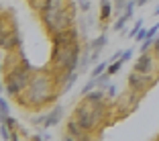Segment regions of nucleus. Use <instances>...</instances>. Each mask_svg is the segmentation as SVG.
I'll return each mask as SVG.
<instances>
[{
  "label": "nucleus",
  "instance_id": "1",
  "mask_svg": "<svg viewBox=\"0 0 159 141\" xmlns=\"http://www.w3.org/2000/svg\"><path fill=\"white\" fill-rule=\"evenodd\" d=\"M53 51H51V70L55 74H70L80 70V33L74 27L63 29L59 33L51 35Z\"/></svg>",
  "mask_w": 159,
  "mask_h": 141
},
{
  "label": "nucleus",
  "instance_id": "2",
  "mask_svg": "<svg viewBox=\"0 0 159 141\" xmlns=\"http://www.w3.org/2000/svg\"><path fill=\"white\" fill-rule=\"evenodd\" d=\"M53 84H55V82H53V74L49 70L33 72V74H31V80H29V86L25 88V92L16 96V102L25 104V106H33V108L55 102L57 94H51Z\"/></svg>",
  "mask_w": 159,
  "mask_h": 141
},
{
  "label": "nucleus",
  "instance_id": "3",
  "mask_svg": "<svg viewBox=\"0 0 159 141\" xmlns=\"http://www.w3.org/2000/svg\"><path fill=\"white\" fill-rule=\"evenodd\" d=\"M74 19L75 12L71 6V0H47L45 8L41 10V23L49 35L70 29L74 25Z\"/></svg>",
  "mask_w": 159,
  "mask_h": 141
},
{
  "label": "nucleus",
  "instance_id": "4",
  "mask_svg": "<svg viewBox=\"0 0 159 141\" xmlns=\"http://www.w3.org/2000/svg\"><path fill=\"white\" fill-rule=\"evenodd\" d=\"M102 117H104V104H92L86 98H84V102H80L74 110V119L82 125L84 131L96 129Z\"/></svg>",
  "mask_w": 159,
  "mask_h": 141
},
{
  "label": "nucleus",
  "instance_id": "5",
  "mask_svg": "<svg viewBox=\"0 0 159 141\" xmlns=\"http://www.w3.org/2000/svg\"><path fill=\"white\" fill-rule=\"evenodd\" d=\"M31 74L33 72L27 70L23 63H16L12 66L10 70H6L4 74V88H6V94L8 96H19V94L25 92V88L29 86V80H31Z\"/></svg>",
  "mask_w": 159,
  "mask_h": 141
},
{
  "label": "nucleus",
  "instance_id": "6",
  "mask_svg": "<svg viewBox=\"0 0 159 141\" xmlns=\"http://www.w3.org/2000/svg\"><path fill=\"white\" fill-rule=\"evenodd\" d=\"M151 84H153L151 74H139V72H135V70L129 74V88H131L133 92H137V94L145 92Z\"/></svg>",
  "mask_w": 159,
  "mask_h": 141
},
{
  "label": "nucleus",
  "instance_id": "7",
  "mask_svg": "<svg viewBox=\"0 0 159 141\" xmlns=\"http://www.w3.org/2000/svg\"><path fill=\"white\" fill-rule=\"evenodd\" d=\"M20 43H23V37L16 29H2V47H4L6 51H14V49H19Z\"/></svg>",
  "mask_w": 159,
  "mask_h": 141
},
{
  "label": "nucleus",
  "instance_id": "8",
  "mask_svg": "<svg viewBox=\"0 0 159 141\" xmlns=\"http://www.w3.org/2000/svg\"><path fill=\"white\" fill-rule=\"evenodd\" d=\"M133 70L139 72V74H151V72L155 70V59H153V55H149V51H147V53H141L139 59H137L135 66H133Z\"/></svg>",
  "mask_w": 159,
  "mask_h": 141
},
{
  "label": "nucleus",
  "instance_id": "9",
  "mask_svg": "<svg viewBox=\"0 0 159 141\" xmlns=\"http://www.w3.org/2000/svg\"><path fill=\"white\" fill-rule=\"evenodd\" d=\"M66 135H63V139H67V141H71V139H78V141H82V139H88V135H86V131L82 129V125H80L75 119H70L67 121V127H66Z\"/></svg>",
  "mask_w": 159,
  "mask_h": 141
},
{
  "label": "nucleus",
  "instance_id": "10",
  "mask_svg": "<svg viewBox=\"0 0 159 141\" xmlns=\"http://www.w3.org/2000/svg\"><path fill=\"white\" fill-rule=\"evenodd\" d=\"M63 119V106L57 104L55 108H51L49 113L45 115V123H43V129H49V127H55L57 123Z\"/></svg>",
  "mask_w": 159,
  "mask_h": 141
},
{
  "label": "nucleus",
  "instance_id": "11",
  "mask_svg": "<svg viewBox=\"0 0 159 141\" xmlns=\"http://www.w3.org/2000/svg\"><path fill=\"white\" fill-rule=\"evenodd\" d=\"M106 43H108V35H106V33H100L98 37H96L92 43H90V51H92V61L98 59V53L102 51L104 47H106Z\"/></svg>",
  "mask_w": 159,
  "mask_h": 141
},
{
  "label": "nucleus",
  "instance_id": "12",
  "mask_svg": "<svg viewBox=\"0 0 159 141\" xmlns=\"http://www.w3.org/2000/svg\"><path fill=\"white\" fill-rule=\"evenodd\" d=\"M112 16V2L110 0H100V21L106 23Z\"/></svg>",
  "mask_w": 159,
  "mask_h": 141
},
{
  "label": "nucleus",
  "instance_id": "13",
  "mask_svg": "<svg viewBox=\"0 0 159 141\" xmlns=\"http://www.w3.org/2000/svg\"><path fill=\"white\" fill-rule=\"evenodd\" d=\"M108 63H110V59H108V61H100L98 66H94V68H92V72H90V76H92V78H98L100 74H104V72L108 70Z\"/></svg>",
  "mask_w": 159,
  "mask_h": 141
},
{
  "label": "nucleus",
  "instance_id": "14",
  "mask_svg": "<svg viewBox=\"0 0 159 141\" xmlns=\"http://www.w3.org/2000/svg\"><path fill=\"white\" fill-rule=\"evenodd\" d=\"M122 63H125V61L122 59H116V61H110V63H108V74L110 76H114V74H118V72H120V68H122Z\"/></svg>",
  "mask_w": 159,
  "mask_h": 141
},
{
  "label": "nucleus",
  "instance_id": "15",
  "mask_svg": "<svg viewBox=\"0 0 159 141\" xmlns=\"http://www.w3.org/2000/svg\"><path fill=\"white\" fill-rule=\"evenodd\" d=\"M6 117H10L8 100H6V98H0V119H6Z\"/></svg>",
  "mask_w": 159,
  "mask_h": 141
},
{
  "label": "nucleus",
  "instance_id": "16",
  "mask_svg": "<svg viewBox=\"0 0 159 141\" xmlns=\"http://www.w3.org/2000/svg\"><path fill=\"white\" fill-rule=\"evenodd\" d=\"M129 21H131V19H129L125 12H120V16H118L116 23H114V31H122V29H125V25L129 23Z\"/></svg>",
  "mask_w": 159,
  "mask_h": 141
},
{
  "label": "nucleus",
  "instance_id": "17",
  "mask_svg": "<svg viewBox=\"0 0 159 141\" xmlns=\"http://www.w3.org/2000/svg\"><path fill=\"white\" fill-rule=\"evenodd\" d=\"M108 80H110V74H108V72H104V74H100L98 76V88H108V86H110V82H108Z\"/></svg>",
  "mask_w": 159,
  "mask_h": 141
},
{
  "label": "nucleus",
  "instance_id": "18",
  "mask_svg": "<svg viewBox=\"0 0 159 141\" xmlns=\"http://www.w3.org/2000/svg\"><path fill=\"white\" fill-rule=\"evenodd\" d=\"M94 88H98V78H92V80H90L88 84L82 88V96H84V94H88V92H92Z\"/></svg>",
  "mask_w": 159,
  "mask_h": 141
},
{
  "label": "nucleus",
  "instance_id": "19",
  "mask_svg": "<svg viewBox=\"0 0 159 141\" xmlns=\"http://www.w3.org/2000/svg\"><path fill=\"white\" fill-rule=\"evenodd\" d=\"M141 29H143V21H137V23L133 25V29L129 31V33H126V37H129V39H135V35L139 33Z\"/></svg>",
  "mask_w": 159,
  "mask_h": 141
},
{
  "label": "nucleus",
  "instance_id": "20",
  "mask_svg": "<svg viewBox=\"0 0 159 141\" xmlns=\"http://www.w3.org/2000/svg\"><path fill=\"white\" fill-rule=\"evenodd\" d=\"M153 41H155V37H147L145 41L141 43V53H147L149 49H153Z\"/></svg>",
  "mask_w": 159,
  "mask_h": 141
},
{
  "label": "nucleus",
  "instance_id": "21",
  "mask_svg": "<svg viewBox=\"0 0 159 141\" xmlns=\"http://www.w3.org/2000/svg\"><path fill=\"white\" fill-rule=\"evenodd\" d=\"M29 4H31V8H35V10H39V12H41V10L45 8L47 0H29Z\"/></svg>",
  "mask_w": 159,
  "mask_h": 141
},
{
  "label": "nucleus",
  "instance_id": "22",
  "mask_svg": "<svg viewBox=\"0 0 159 141\" xmlns=\"http://www.w3.org/2000/svg\"><path fill=\"white\" fill-rule=\"evenodd\" d=\"M2 123H4L10 131H14V129H16V119H14L12 115H10V117H6V119H2Z\"/></svg>",
  "mask_w": 159,
  "mask_h": 141
},
{
  "label": "nucleus",
  "instance_id": "23",
  "mask_svg": "<svg viewBox=\"0 0 159 141\" xmlns=\"http://www.w3.org/2000/svg\"><path fill=\"white\" fill-rule=\"evenodd\" d=\"M147 35H149V29H141L139 33L135 35V41H139V43H143L147 39Z\"/></svg>",
  "mask_w": 159,
  "mask_h": 141
},
{
  "label": "nucleus",
  "instance_id": "24",
  "mask_svg": "<svg viewBox=\"0 0 159 141\" xmlns=\"http://www.w3.org/2000/svg\"><path fill=\"white\" fill-rule=\"evenodd\" d=\"M10 135H12V133H10V129L6 127L4 123H2V127H0V137H2V139H10Z\"/></svg>",
  "mask_w": 159,
  "mask_h": 141
},
{
  "label": "nucleus",
  "instance_id": "25",
  "mask_svg": "<svg viewBox=\"0 0 159 141\" xmlns=\"http://www.w3.org/2000/svg\"><path fill=\"white\" fill-rule=\"evenodd\" d=\"M126 2H129V0H114V8H116V12H122V10H125Z\"/></svg>",
  "mask_w": 159,
  "mask_h": 141
},
{
  "label": "nucleus",
  "instance_id": "26",
  "mask_svg": "<svg viewBox=\"0 0 159 141\" xmlns=\"http://www.w3.org/2000/svg\"><path fill=\"white\" fill-rule=\"evenodd\" d=\"M114 96H116V86L110 84V86H108V90H106V98H114Z\"/></svg>",
  "mask_w": 159,
  "mask_h": 141
},
{
  "label": "nucleus",
  "instance_id": "27",
  "mask_svg": "<svg viewBox=\"0 0 159 141\" xmlns=\"http://www.w3.org/2000/svg\"><path fill=\"white\" fill-rule=\"evenodd\" d=\"M131 57H133V49H125V53H122L120 59H122V61H129Z\"/></svg>",
  "mask_w": 159,
  "mask_h": 141
},
{
  "label": "nucleus",
  "instance_id": "28",
  "mask_svg": "<svg viewBox=\"0 0 159 141\" xmlns=\"http://www.w3.org/2000/svg\"><path fill=\"white\" fill-rule=\"evenodd\" d=\"M80 8L84 10V12H88V10H90V2H88V0H80Z\"/></svg>",
  "mask_w": 159,
  "mask_h": 141
},
{
  "label": "nucleus",
  "instance_id": "29",
  "mask_svg": "<svg viewBox=\"0 0 159 141\" xmlns=\"http://www.w3.org/2000/svg\"><path fill=\"white\" fill-rule=\"evenodd\" d=\"M153 51L159 55V37H155V41H153Z\"/></svg>",
  "mask_w": 159,
  "mask_h": 141
},
{
  "label": "nucleus",
  "instance_id": "30",
  "mask_svg": "<svg viewBox=\"0 0 159 141\" xmlns=\"http://www.w3.org/2000/svg\"><path fill=\"white\" fill-rule=\"evenodd\" d=\"M147 2H149V0H137V4H139V6H145Z\"/></svg>",
  "mask_w": 159,
  "mask_h": 141
},
{
  "label": "nucleus",
  "instance_id": "31",
  "mask_svg": "<svg viewBox=\"0 0 159 141\" xmlns=\"http://www.w3.org/2000/svg\"><path fill=\"white\" fill-rule=\"evenodd\" d=\"M155 14H157V16H159V6H157V8H155Z\"/></svg>",
  "mask_w": 159,
  "mask_h": 141
}]
</instances>
